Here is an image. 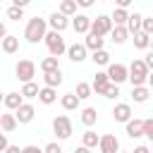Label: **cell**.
I'll list each match as a JSON object with an SVG mask.
<instances>
[{"mask_svg":"<svg viewBox=\"0 0 153 153\" xmlns=\"http://www.w3.org/2000/svg\"><path fill=\"white\" fill-rule=\"evenodd\" d=\"M22 17H24V10H19V7H12V5L7 7V19H12V22H19Z\"/></svg>","mask_w":153,"mask_h":153,"instance_id":"d590c367","label":"cell"},{"mask_svg":"<svg viewBox=\"0 0 153 153\" xmlns=\"http://www.w3.org/2000/svg\"><path fill=\"white\" fill-rule=\"evenodd\" d=\"M65 53H67V57H69L72 62H76V65L86 60V48H84L81 43H74V45H67V50H65Z\"/></svg>","mask_w":153,"mask_h":153,"instance_id":"4fadbf2b","label":"cell"},{"mask_svg":"<svg viewBox=\"0 0 153 153\" xmlns=\"http://www.w3.org/2000/svg\"><path fill=\"white\" fill-rule=\"evenodd\" d=\"M74 153H91V151H88V148H84V146H79V148H76Z\"/></svg>","mask_w":153,"mask_h":153,"instance_id":"7dc6e473","label":"cell"},{"mask_svg":"<svg viewBox=\"0 0 153 153\" xmlns=\"http://www.w3.org/2000/svg\"><path fill=\"white\" fill-rule=\"evenodd\" d=\"M57 69H60L57 57H43V60H41V72H43V74H48V72H57Z\"/></svg>","mask_w":153,"mask_h":153,"instance_id":"f1b7e54d","label":"cell"},{"mask_svg":"<svg viewBox=\"0 0 153 153\" xmlns=\"http://www.w3.org/2000/svg\"><path fill=\"white\" fill-rule=\"evenodd\" d=\"M74 2H76V7H84V10L93 5V0H74Z\"/></svg>","mask_w":153,"mask_h":153,"instance_id":"60d3db41","label":"cell"},{"mask_svg":"<svg viewBox=\"0 0 153 153\" xmlns=\"http://www.w3.org/2000/svg\"><path fill=\"white\" fill-rule=\"evenodd\" d=\"M7 146H10V143H7V136H5L2 131H0V153H2V151H5Z\"/></svg>","mask_w":153,"mask_h":153,"instance_id":"7bdbcfd3","label":"cell"},{"mask_svg":"<svg viewBox=\"0 0 153 153\" xmlns=\"http://www.w3.org/2000/svg\"><path fill=\"white\" fill-rule=\"evenodd\" d=\"M0 48H2V53H7V55H14V53L19 50V36H12V33H7V36L0 41Z\"/></svg>","mask_w":153,"mask_h":153,"instance_id":"5bb4252c","label":"cell"},{"mask_svg":"<svg viewBox=\"0 0 153 153\" xmlns=\"http://www.w3.org/2000/svg\"><path fill=\"white\" fill-rule=\"evenodd\" d=\"M57 12H60L62 17H67V19H69V17H74V14H76V2H74V0H62Z\"/></svg>","mask_w":153,"mask_h":153,"instance_id":"d4e9b609","label":"cell"},{"mask_svg":"<svg viewBox=\"0 0 153 153\" xmlns=\"http://www.w3.org/2000/svg\"><path fill=\"white\" fill-rule=\"evenodd\" d=\"M48 33V24H45V19H41V17H33V19H29L26 22V29H24V38L29 41V43H38V41H43V36Z\"/></svg>","mask_w":153,"mask_h":153,"instance_id":"6da1fadb","label":"cell"},{"mask_svg":"<svg viewBox=\"0 0 153 153\" xmlns=\"http://www.w3.org/2000/svg\"><path fill=\"white\" fill-rule=\"evenodd\" d=\"M131 98H134V103H146V100L151 98L148 86H136V88H131Z\"/></svg>","mask_w":153,"mask_h":153,"instance_id":"4316f807","label":"cell"},{"mask_svg":"<svg viewBox=\"0 0 153 153\" xmlns=\"http://www.w3.org/2000/svg\"><path fill=\"white\" fill-rule=\"evenodd\" d=\"M127 19H129V12H127V10H120V7H115V12L110 14L112 26H124V24H127Z\"/></svg>","mask_w":153,"mask_h":153,"instance_id":"7402d4cb","label":"cell"},{"mask_svg":"<svg viewBox=\"0 0 153 153\" xmlns=\"http://www.w3.org/2000/svg\"><path fill=\"white\" fill-rule=\"evenodd\" d=\"M117 153H127V151H117Z\"/></svg>","mask_w":153,"mask_h":153,"instance_id":"681fc988","label":"cell"},{"mask_svg":"<svg viewBox=\"0 0 153 153\" xmlns=\"http://www.w3.org/2000/svg\"><path fill=\"white\" fill-rule=\"evenodd\" d=\"M43 153H62V146H60V143H55V141H50V143H45Z\"/></svg>","mask_w":153,"mask_h":153,"instance_id":"f35d334b","label":"cell"},{"mask_svg":"<svg viewBox=\"0 0 153 153\" xmlns=\"http://www.w3.org/2000/svg\"><path fill=\"white\" fill-rule=\"evenodd\" d=\"M141 31H143L146 36L153 33V17H143V19H141Z\"/></svg>","mask_w":153,"mask_h":153,"instance_id":"8d00e7d4","label":"cell"},{"mask_svg":"<svg viewBox=\"0 0 153 153\" xmlns=\"http://www.w3.org/2000/svg\"><path fill=\"white\" fill-rule=\"evenodd\" d=\"M141 134L148 136V139H153V120L151 117L148 120H141Z\"/></svg>","mask_w":153,"mask_h":153,"instance_id":"e575fe53","label":"cell"},{"mask_svg":"<svg viewBox=\"0 0 153 153\" xmlns=\"http://www.w3.org/2000/svg\"><path fill=\"white\" fill-rule=\"evenodd\" d=\"M103 43H105V38H98V36L86 33V41H84L81 45L86 48V53H88V50H91V53H96V50H103Z\"/></svg>","mask_w":153,"mask_h":153,"instance_id":"ac0fdd59","label":"cell"},{"mask_svg":"<svg viewBox=\"0 0 153 153\" xmlns=\"http://www.w3.org/2000/svg\"><path fill=\"white\" fill-rule=\"evenodd\" d=\"M2 103H5V108H7V110H17V108L24 103V98H22L17 91H10V93H5V96H2Z\"/></svg>","mask_w":153,"mask_h":153,"instance_id":"2e32d148","label":"cell"},{"mask_svg":"<svg viewBox=\"0 0 153 153\" xmlns=\"http://www.w3.org/2000/svg\"><path fill=\"white\" fill-rule=\"evenodd\" d=\"M53 131H55V136H57L60 141L69 139V136H72V131H74V127H72V120H69L67 115H57V117L53 120Z\"/></svg>","mask_w":153,"mask_h":153,"instance_id":"8992f818","label":"cell"},{"mask_svg":"<svg viewBox=\"0 0 153 153\" xmlns=\"http://www.w3.org/2000/svg\"><path fill=\"white\" fill-rule=\"evenodd\" d=\"M134 153H151V148L141 143V146H136V148H134Z\"/></svg>","mask_w":153,"mask_h":153,"instance_id":"f6af8a7d","label":"cell"},{"mask_svg":"<svg viewBox=\"0 0 153 153\" xmlns=\"http://www.w3.org/2000/svg\"><path fill=\"white\" fill-rule=\"evenodd\" d=\"M74 96H76L79 100H86V98L91 96V84H86V81H79V84H76V91H74Z\"/></svg>","mask_w":153,"mask_h":153,"instance_id":"836d02e7","label":"cell"},{"mask_svg":"<svg viewBox=\"0 0 153 153\" xmlns=\"http://www.w3.org/2000/svg\"><path fill=\"white\" fill-rule=\"evenodd\" d=\"M141 19H143V14H139V12L129 14V19H127V24H124L127 33H139V31H141Z\"/></svg>","mask_w":153,"mask_h":153,"instance_id":"e0dca14e","label":"cell"},{"mask_svg":"<svg viewBox=\"0 0 153 153\" xmlns=\"http://www.w3.org/2000/svg\"><path fill=\"white\" fill-rule=\"evenodd\" d=\"M45 24L50 26V31H55V33H62V31L69 26V19H67V17H62L60 12H53V14L45 19Z\"/></svg>","mask_w":153,"mask_h":153,"instance_id":"30bf717a","label":"cell"},{"mask_svg":"<svg viewBox=\"0 0 153 153\" xmlns=\"http://www.w3.org/2000/svg\"><path fill=\"white\" fill-rule=\"evenodd\" d=\"M110 29H112V22H110V17H108V14H98L96 19H91L88 33H91V36H98V38H103V36H108V33H110Z\"/></svg>","mask_w":153,"mask_h":153,"instance_id":"5b68a950","label":"cell"},{"mask_svg":"<svg viewBox=\"0 0 153 153\" xmlns=\"http://www.w3.org/2000/svg\"><path fill=\"white\" fill-rule=\"evenodd\" d=\"M127 81H131V88L146 86V81H148V67L143 65V60H134L127 67Z\"/></svg>","mask_w":153,"mask_h":153,"instance_id":"7a4b0ae2","label":"cell"},{"mask_svg":"<svg viewBox=\"0 0 153 153\" xmlns=\"http://www.w3.org/2000/svg\"><path fill=\"white\" fill-rule=\"evenodd\" d=\"M22 153H43V148H38V146H24Z\"/></svg>","mask_w":153,"mask_h":153,"instance_id":"ab89813d","label":"cell"},{"mask_svg":"<svg viewBox=\"0 0 153 153\" xmlns=\"http://www.w3.org/2000/svg\"><path fill=\"white\" fill-rule=\"evenodd\" d=\"M112 117H115V122L127 124V122L131 120V105H129V103H117V105L112 108Z\"/></svg>","mask_w":153,"mask_h":153,"instance_id":"8fae6325","label":"cell"},{"mask_svg":"<svg viewBox=\"0 0 153 153\" xmlns=\"http://www.w3.org/2000/svg\"><path fill=\"white\" fill-rule=\"evenodd\" d=\"M81 146H84V148H88V151H91V148H96V146H98V134H96V131H91V129H86V131L81 134Z\"/></svg>","mask_w":153,"mask_h":153,"instance_id":"cb8c5ba5","label":"cell"},{"mask_svg":"<svg viewBox=\"0 0 153 153\" xmlns=\"http://www.w3.org/2000/svg\"><path fill=\"white\" fill-rule=\"evenodd\" d=\"M105 76H108V81H110V84L120 86L122 81H127V67H124V65H120V62H110V65H108V69H105Z\"/></svg>","mask_w":153,"mask_h":153,"instance_id":"52a82bcc","label":"cell"},{"mask_svg":"<svg viewBox=\"0 0 153 153\" xmlns=\"http://www.w3.org/2000/svg\"><path fill=\"white\" fill-rule=\"evenodd\" d=\"M5 36H7V29H5V24H2V22H0V41H2V38H5Z\"/></svg>","mask_w":153,"mask_h":153,"instance_id":"bcb514c9","label":"cell"},{"mask_svg":"<svg viewBox=\"0 0 153 153\" xmlns=\"http://www.w3.org/2000/svg\"><path fill=\"white\" fill-rule=\"evenodd\" d=\"M148 45H151V36H146L143 31L134 33V48H139V50H146Z\"/></svg>","mask_w":153,"mask_h":153,"instance_id":"1f68e13d","label":"cell"},{"mask_svg":"<svg viewBox=\"0 0 153 153\" xmlns=\"http://www.w3.org/2000/svg\"><path fill=\"white\" fill-rule=\"evenodd\" d=\"M0 129H2L5 134H10V131H14V129H17V120H14V115H12V112L0 115Z\"/></svg>","mask_w":153,"mask_h":153,"instance_id":"44dd1931","label":"cell"},{"mask_svg":"<svg viewBox=\"0 0 153 153\" xmlns=\"http://www.w3.org/2000/svg\"><path fill=\"white\" fill-rule=\"evenodd\" d=\"M103 96H105V98H117V96H120V86L108 84V86H105V91H103Z\"/></svg>","mask_w":153,"mask_h":153,"instance_id":"74e56055","label":"cell"},{"mask_svg":"<svg viewBox=\"0 0 153 153\" xmlns=\"http://www.w3.org/2000/svg\"><path fill=\"white\" fill-rule=\"evenodd\" d=\"M2 153H22V148H19V146H12V143H10V146H7V148H5Z\"/></svg>","mask_w":153,"mask_h":153,"instance_id":"ee69618b","label":"cell"},{"mask_svg":"<svg viewBox=\"0 0 153 153\" xmlns=\"http://www.w3.org/2000/svg\"><path fill=\"white\" fill-rule=\"evenodd\" d=\"M33 117H36V110H33L31 103H22V105L14 110V120H17V124H29Z\"/></svg>","mask_w":153,"mask_h":153,"instance_id":"ba28073f","label":"cell"},{"mask_svg":"<svg viewBox=\"0 0 153 153\" xmlns=\"http://www.w3.org/2000/svg\"><path fill=\"white\" fill-rule=\"evenodd\" d=\"M98 148H100V153H117L120 141L115 134H103V136H98Z\"/></svg>","mask_w":153,"mask_h":153,"instance_id":"9c48e42d","label":"cell"},{"mask_svg":"<svg viewBox=\"0 0 153 153\" xmlns=\"http://www.w3.org/2000/svg\"><path fill=\"white\" fill-rule=\"evenodd\" d=\"M108 84H110V81H108L105 72H98V74H96V79H93V84H91V93L103 96V91H105V86H108Z\"/></svg>","mask_w":153,"mask_h":153,"instance_id":"ffe728a7","label":"cell"},{"mask_svg":"<svg viewBox=\"0 0 153 153\" xmlns=\"http://www.w3.org/2000/svg\"><path fill=\"white\" fill-rule=\"evenodd\" d=\"M143 65L148 67V72H151V67H153V53H148L146 57H143Z\"/></svg>","mask_w":153,"mask_h":153,"instance_id":"b9f144b4","label":"cell"},{"mask_svg":"<svg viewBox=\"0 0 153 153\" xmlns=\"http://www.w3.org/2000/svg\"><path fill=\"white\" fill-rule=\"evenodd\" d=\"M43 105H53L55 100H57V91L55 88H48V86H43V88H38V96H36Z\"/></svg>","mask_w":153,"mask_h":153,"instance_id":"9a60e30c","label":"cell"},{"mask_svg":"<svg viewBox=\"0 0 153 153\" xmlns=\"http://www.w3.org/2000/svg\"><path fill=\"white\" fill-rule=\"evenodd\" d=\"M14 74H17V79L22 81V84H29V81H33V76H36V62L33 60H19L17 62V67H14Z\"/></svg>","mask_w":153,"mask_h":153,"instance_id":"277c9868","label":"cell"},{"mask_svg":"<svg viewBox=\"0 0 153 153\" xmlns=\"http://www.w3.org/2000/svg\"><path fill=\"white\" fill-rule=\"evenodd\" d=\"M2 96H5V93H0V103H2Z\"/></svg>","mask_w":153,"mask_h":153,"instance_id":"c3c4849f","label":"cell"},{"mask_svg":"<svg viewBox=\"0 0 153 153\" xmlns=\"http://www.w3.org/2000/svg\"><path fill=\"white\" fill-rule=\"evenodd\" d=\"M88 26H91V17L88 14H74L72 17V29L76 33H88Z\"/></svg>","mask_w":153,"mask_h":153,"instance_id":"7c38bea8","label":"cell"},{"mask_svg":"<svg viewBox=\"0 0 153 153\" xmlns=\"http://www.w3.org/2000/svg\"><path fill=\"white\" fill-rule=\"evenodd\" d=\"M79 103H81V100H79L74 93H65V96L60 98V105H62L65 110H76V108H79Z\"/></svg>","mask_w":153,"mask_h":153,"instance_id":"83f0119b","label":"cell"},{"mask_svg":"<svg viewBox=\"0 0 153 153\" xmlns=\"http://www.w3.org/2000/svg\"><path fill=\"white\" fill-rule=\"evenodd\" d=\"M127 36H129V33H127V29H124V26H112V29H110V41H112V43H117V45H120V43H124V41H127Z\"/></svg>","mask_w":153,"mask_h":153,"instance_id":"484cf974","label":"cell"},{"mask_svg":"<svg viewBox=\"0 0 153 153\" xmlns=\"http://www.w3.org/2000/svg\"><path fill=\"white\" fill-rule=\"evenodd\" d=\"M43 43H45L50 57H60V55H65V50H67V43H65V38H62V33H55V31H48V33L43 36Z\"/></svg>","mask_w":153,"mask_h":153,"instance_id":"3957f363","label":"cell"},{"mask_svg":"<svg viewBox=\"0 0 153 153\" xmlns=\"http://www.w3.org/2000/svg\"><path fill=\"white\" fill-rule=\"evenodd\" d=\"M96 120H98L96 108H84V110H81V122H84L86 127H93V124H96Z\"/></svg>","mask_w":153,"mask_h":153,"instance_id":"f546056e","label":"cell"},{"mask_svg":"<svg viewBox=\"0 0 153 153\" xmlns=\"http://www.w3.org/2000/svg\"><path fill=\"white\" fill-rule=\"evenodd\" d=\"M43 84H45L48 88H55V91H57V86L62 84V69H57V72H48V74H43Z\"/></svg>","mask_w":153,"mask_h":153,"instance_id":"d6986e66","label":"cell"},{"mask_svg":"<svg viewBox=\"0 0 153 153\" xmlns=\"http://www.w3.org/2000/svg\"><path fill=\"white\" fill-rule=\"evenodd\" d=\"M91 60H93L96 65H100V67H108V65H110V53H108L105 48H103V50H96Z\"/></svg>","mask_w":153,"mask_h":153,"instance_id":"d6a6232c","label":"cell"},{"mask_svg":"<svg viewBox=\"0 0 153 153\" xmlns=\"http://www.w3.org/2000/svg\"><path fill=\"white\" fill-rule=\"evenodd\" d=\"M19 96H22V98H36V96H38V84H36V81L24 84L22 91H19Z\"/></svg>","mask_w":153,"mask_h":153,"instance_id":"4dcf8cb0","label":"cell"},{"mask_svg":"<svg viewBox=\"0 0 153 153\" xmlns=\"http://www.w3.org/2000/svg\"><path fill=\"white\" fill-rule=\"evenodd\" d=\"M124 127H127V136L129 139H141L143 136L141 134V120H129Z\"/></svg>","mask_w":153,"mask_h":153,"instance_id":"603a6c76","label":"cell"}]
</instances>
